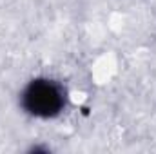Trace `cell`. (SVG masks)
<instances>
[{
    "label": "cell",
    "instance_id": "6da1fadb",
    "mask_svg": "<svg viewBox=\"0 0 156 154\" xmlns=\"http://www.w3.org/2000/svg\"><path fill=\"white\" fill-rule=\"evenodd\" d=\"M66 105V91L60 83L47 78H37L22 93V107L33 116L53 118Z\"/></svg>",
    "mask_w": 156,
    "mask_h": 154
}]
</instances>
